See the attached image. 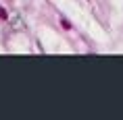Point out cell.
<instances>
[{"label": "cell", "instance_id": "obj_2", "mask_svg": "<svg viewBox=\"0 0 123 120\" xmlns=\"http://www.w3.org/2000/svg\"><path fill=\"white\" fill-rule=\"evenodd\" d=\"M0 19H8V13H6L2 6H0Z\"/></svg>", "mask_w": 123, "mask_h": 120}, {"label": "cell", "instance_id": "obj_1", "mask_svg": "<svg viewBox=\"0 0 123 120\" xmlns=\"http://www.w3.org/2000/svg\"><path fill=\"white\" fill-rule=\"evenodd\" d=\"M61 25H63V29H71V23H69L65 17H61Z\"/></svg>", "mask_w": 123, "mask_h": 120}]
</instances>
